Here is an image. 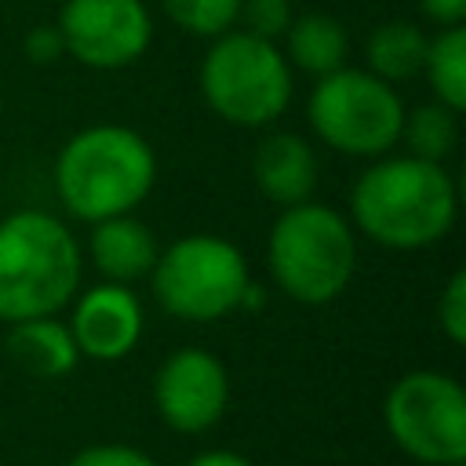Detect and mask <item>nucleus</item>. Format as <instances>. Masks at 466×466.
<instances>
[{"label": "nucleus", "instance_id": "nucleus-1", "mask_svg": "<svg viewBox=\"0 0 466 466\" xmlns=\"http://www.w3.org/2000/svg\"><path fill=\"white\" fill-rule=\"evenodd\" d=\"M459 211L455 182L444 164L419 157H382L350 189V226L393 251L437 244Z\"/></svg>", "mask_w": 466, "mask_h": 466}, {"label": "nucleus", "instance_id": "nucleus-2", "mask_svg": "<svg viewBox=\"0 0 466 466\" xmlns=\"http://www.w3.org/2000/svg\"><path fill=\"white\" fill-rule=\"evenodd\" d=\"M157 182L153 146L124 124L76 131L55 160V189L69 215L84 222L135 211Z\"/></svg>", "mask_w": 466, "mask_h": 466}, {"label": "nucleus", "instance_id": "nucleus-3", "mask_svg": "<svg viewBox=\"0 0 466 466\" xmlns=\"http://www.w3.org/2000/svg\"><path fill=\"white\" fill-rule=\"evenodd\" d=\"M84 251L69 226L47 211L22 208L0 218V320L58 313L80 288Z\"/></svg>", "mask_w": 466, "mask_h": 466}, {"label": "nucleus", "instance_id": "nucleus-4", "mask_svg": "<svg viewBox=\"0 0 466 466\" xmlns=\"http://www.w3.org/2000/svg\"><path fill=\"white\" fill-rule=\"evenodd\" d=\"M266 262L288 299L302 306H328L350 288L357 269L353 226L328 204H291L269 229Z\"/></svg>", "mask_w": 466, "mask_h": 466}, {"label": "nucleus", "instance_id": "nucleus-5", "mask_svg": "<svg viewBox=\"0 0 466 466\" xmlns=\"http://www.w3.org/2000/svg\"><path fill=\"white\" fill-rule=\"evenodd\" d=\"M291 66L273 40L248 29L215 36L200 62V95L211 113L237 127H266L291 102Z\"/></svg>", "mask_w": 466, "mask_h": 466}, {"label": "nucleus", "instance_id": "nucleus-6", "mask_svg": "<svg viewBox=\"0 0 466 466\" xmlns=\"http://www.w3.org/2000/svg\"><path fill=\"white\" fill-rule=\"evenodd\" d=\"M149 284L164 313L204 324L240 309L251 269L233 240L215 233H189L157 255Z\"/></svg>", "mask_w": 466, "mask_h": 466}, {"label": "nucleus", "instance_id": "nucleus-7", "mask_svg": "<svg viewBox=\"0 0 466 466\" xmlns=\"http://www.w3.org/2000/svg\"><path fill=\"white\" fill-rule=\"evenodd\" d=\"M306 120L313 135L350 157H382L400 142L404 102L393 84L368 69L342 66L320 76L306 102Z\"/></svg>", "mask_w": 466, "mask_h": 466}, {"label": "nucleus", "instance_id": "nucleus-8", "mask_svg": "<svg viewBox=\"0 0 466 466\" xmlns=\"http://www.w3.org/2000/svg\"><path fill=\"white\" fill-rule=\"evenodd\" d=\"M382 419L393 444L422 466H462L466 462V393L444 371L400 375L386 400Z\"/></svg>", "mask_w": 466, "mask_h": 466}, {"label": "nucleus", "instance_id": "nucleus-9", "mask_svg": "<svg viewBox=\"0 0 466 466\" xmlns=\"http://www.w3.org/2000/svg\"><path fill=\"white\" fill-rule=\"evenodd\" d=\"M55 25L66 55L87 69H124L138 62L153 40L146 0H66Z\"/></svg>", "mask_w": 466, "mask_h": 466}, {"label": "nucleus", "instance_id": "nucleus-10", "mask_svg": "<svg viewBox=\"0 0 466 466\" xmlns=\"http://www.w3.org/2000/svg\"><path fill=\"white\" fill-rule=\"evenodd\" d=\"M153 404L175 433H204L229 408V371L211 350L182 346L157 368Z\"/></svg>", "mask_w": 466, "mask_h": 466}, {"label": "nucleus", "instance_id": "nucleus-11", "mask_svg": "<svg viewBox=\"0 0 466 466\" xmlns=\"http://www.w3.org/2000/svg\"><path fill=\"white\" fill-rule=\"evenodd\" d=\"M142 324L146 317L138 295L127 284H113V280L87 288L69 317V331L80 357L102 364L127 357L142 339Z\"/></svg>", "mask_w": 466, "mask_h": 466}, {"label": "nucleus", "instance_id": "nucleus-12", "mask_svg": "<svg viewBox=\"0 0 466 466\" xmlns=\"http://www.w3.org/2000/svg\"><path fill=\"white\" fill-rule=\"evenodd\" d=\"M251 178L266 200L291 208V204H302L313 197L320 164H317L313 146L302 135L269 131L258 138V146L251 153Z\"/></svg>", "mask_w": 466, "mask_h": 466}, {"label": "nucleus", "instance_id": "nucleus-13", "mask_svg": "<svg viewBox=\"0 0 466 466\" xmlns=\"http://www.w3.org/2000/svg\"><path fill=\"white\" fill-rule=\"evenodd\" d=\"M87 255H91V266L102 273V280L131 288L135 280L149 277V269L160 255V244H157L153 229L127 211V215L91 222Z\"/></svg>", "mask_w": 466, "mask_h": 466}, {"label": "nucleus", "instance_id": "nucleus-14", "mask_svg": "<svg viewBox=\"0 0 466 466\" xmlns=\"http://www.w3.org/2000/svg\"><path fill=\"white\" fill-rule=\"evenodd\" d=\"M4 350L15 368H22L25 375H36V379H62L80 360L73 331H69V324L58 320V313L15 320L7 328Z\"/></svg>", "mask_w": 466, "mask_h": 466}, {"label": "nucleus", "instance_id": "nucleus-15", "mask_svg": "<svg viewBox=\"0 0 466 466\" xmlns=\"http://www.w3.org/2000/svg\"><path fill=\"white\" fill-rule=\"evenodd\" d=\"M346 55H350V36H346V29H342V22L335 15L306 11V15L291 18V25L284 29V58H288V66L309 73L313 80L342 69Z\"/></svg>", "mask_w": 466, "mask_h": 466}, {"label": "nucleus", "instance_id": "nucleus-16", "mask_svg": "<svg viewBox=\"0 0 466 466\" xmlns=\"http://www.w3.org/2000/svg\"><path fill=\"white\" fill-rule=\"evenodd\" d=\"M426 44H430V36L419 25H411V22H382L379 29H371V36L364 44L368 73H375L386 84L411 80V76L422 73Z\"/></svg>", "mask_w": 466, "mask_h": 466}, {"label": "nucleus", "instance_id": "nucleus-17", "mask_svg": "<svg viewBox=\"0 0 466 466\" xmlns=\"http://www.w3.org/2000/svg\"><path fill=\"white\" fill-rule=\"evenodd\" d=\"M422 76L430 80L437 102L459 113L466 109V25H444L430 36Z\"/></svg>", "mask_w": 466, "mask_h": 466}, {"label": "nucleus", "instance_id": "nucleus-18", "mask_svg": "<svg viewBox=\"0 0 466 466\" xmlns=\"http://www.w3.org/2000/svg\"><path fill=\"white\" fill-rule=\"evenodd\" d=\"M400 142L408 146V157L419 160H448L455 142H459V109L444 106V102H422L415 109H404V124H400Z\"/></svg>", "mask_w": 466, "mask_h": 466}, {"label": "nucleus", "instance_id": "nucleus-19", "mask_svg": "<svg viewBox=\"0 0 466 466\" xmlns=\"http://www.w3.org/2000/svg\"><path fill=\"white\" fill-rule=\"evenodd\" d=\"M164 15L193 36H222L240 18V0H160Z\"/></svg>", "mask_w": 466, "mask_h": 466}, {"label": "nucleus", "instance_id": "nucleus-20", "mask_svg": "<svg viewBox=\"0 0 466 466\" xmlns=\"http://www.w3.org/2000/svg\"><path fill=\"white\" fill-rule=\"evenodd\" d=\"M237 22H244V29L262 40H277L291 25V0H240Z\"/></svg>", "mask_w": 466, "mask_h": 466}, {"label": "nucleus", "instance_id": "nucleus-21", "mask_svg": "<svg viewBox=\"0 0 466 466\" xmlns=\"http://www.w3.org/2000/svg\"><path fill=\"white\" fill-rule=\"evenodd\" d=\"M437 324L448 335V342L462 346L466 342V273L455 269L437 299Z\"/></svg>", "mask_w": 466, "mask_h": 466}, {"label": "nucleus", "instance_id": "nucleus-22", "mask_svg": "<svg viewBox=\"0 0 466 466\" xmlns=\"http://www.w3.org/2000/svg\"><path fill=\"white\" fill-rule=\"evenodd\" d=\"M66 466H157V462L135 444H87Z\"/></svg>", "mask_w": 466, "mask_h": 466}, {"label": "nucleus", "instance_id": "nucleus-23", "mask_svg": "<svg viewBox=\"0 0 466 466\" xmlns=\"http://www.w3.org/2000/svg\"><path fill=\"white\" fill-rule=\"evenodd\" d=\"M22 51H25V58L36 62V66L58 62V58L66 55V44H62L58 25H36V29H29L25 40H22Z\"/></svg>", "mask_w": 466, "mask_h": 466}, {"label": "nucleus", "instance_id": "nucleus-24", "mask_svg": "<svg viewBox=\"0 0 466 466\" xmlns=\"http://www.w3.org/2000/svg\"><path fill=\"white\" fill-rule=\"evenodd\" d=\"M419 7H422V15H426L430 22H437L441 29L466 22V0H419Z\"/></svg>", "mask_w": 466, "mask_h": 466}, {"label": "nucleus", "instance_id": "nucleus-25", "mask_svg": "<svg viewBox=\"0 0 466 466\" xmlns=\"http://www.w3.org/2000/svg\"><path fill=\"white\" fill-rule=\"evenodd\" d=\"M186 466H255L248 455H240V451H229V448H211V451H200V455H193Z\"/></svg>", "mask_w": 466, "mask_h": 466}]
</instances>
